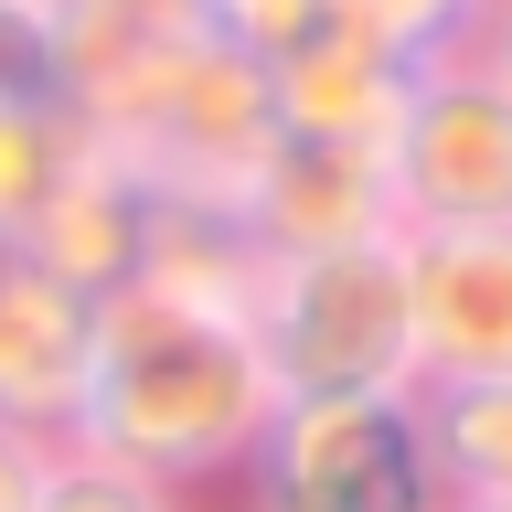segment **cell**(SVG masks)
<instances>
[{"label": "cell", "instance_id": "cell-13", "mask_svg": "<svg viewBox=\"0 0 512 512\" xmlns=\"http://www.w3.org/2000/svg\"><path fill=\"white\" fill-rule=\"evenodd\" d=\"M86 150H96V128L75 118L54 86H11L0 96V235H22Z\"/></svg>", "mask_w": 512, "mask_h": 512}, {"label": "cell", "instance_id": "cell-4", "mask_svg": "<svg viewBox=\"0 0 512 512\" xmlns=\"http://www.w3.org/2000/svg\"><path fill=\"white\" fill-rule=\"evenodd\" d=\"M235 480L256 512H448L427 470V427H416V384L406 395H278Z\"/></svg>", "mask_w": 512, "mask_h": 512}, {"label": "cell", "instance_id": "cell-19", "mask_svg": "<svg viewBox=\"0 0 512 512\" xmlns=\"http://www.w3.org/2000/svg\"><path fill=\"white\" fill-rule=\"evenodd\" d=\"M448 512H512V502H448Z\"/></svg>", "mask_w": 512, "mask_h": 512}, {"label": "cell", "instance_id": "cell-18", "mask_svg": "<svg viewBox=\"0 0 512 512\" xmlns=\"http://www.w3.org/2000/svg\"><path fill=\"white\" fill-rule=\"evenodd\" d=\"M459 64H480V75H491V86L512 96V0H491V11H480L470 32H459Z\"/></svg>", "mask_w": 512, "mask_h": 512}, {"label": "cell", "instance_id": "cell-6", "mask_svg": "<svg viewBox=\"0 0 512 512\" xmlns=\"http://www.w3.org/2000/svg\"><path fill=\"white\" fill-rule=\"evenodd\" d=\"M406 246V331L416 384H491L512 374V224H438Z\"/></svg>", "mask_w": 512, "mask_h": 512}, {"label": "cell", "instance_id": "cell-2", "mask_svg": "<svg viewBox=\"0 0 512 512\" xmlns=\"http://www.w3.org/2000/svg\"><path fill=\"white\" fill-rule=\"evenodd\" d=\"M256 352H267L278 395H406L416 384L406 246L395 235H352V246L267 256Z\"/></svg>", "mask_w": 512, "mask_h": 512}, {"label": "cell", "instance_id": "cell-17", "mask_svg": "<svg viewBox=\"0 0 512 512\" xmlns=\"http://www.w3.org/2000/svg\"><path fill=\"white\" fill-rule=\"evenodd\" d=\"M43 459H54V438H32V427H11V416H0V512H32Z\"/></svg>", "mask_w": 512, "mask_h": 512}, {"label": "cell", "instance_id": "cell-3", "mask_svg": "<svg viewBox=\"0 0 512 512\" xmlns=\"http://www.w3.org/2000/svg\"><path fill=\"white\" fill-rule=\"evenodd\" d=\"M96 150H118L128 171H150L160 192H214L235 203L246 160L278 139L267 118V64H246L224 32H192L171 54H150L128 86H107L86 107Z\"/></svg>", "mask_w": 512, "mask_h": 512}, {"label": "cell", "instance_id": "cell-7", "mask_svg": "<svg viewBox=\"0 0 512 512\" xmlns=\"http://www.w3.org/2000/svg\"><path fill=\"white\" fill-rule=\"evenodd\" d=\"M235 224L267 256H310V246H352V235H395L384 203V150H342V139H267L235 182Z\"/></svg>", "mask_w": 512, "mask_h": 512}, {"label": "cell", "instance_id": "cell-11", "mask_svg": "<svg viewBox=\"0 0 512 512\" xmlns=\"http://www.w3.org/2000/svg\"><path fill=\"white\" fill-rule=\"evenodd\" d=\"M192 32H214L203 0H43V64H54V96L75 118Z\"/></svg>", "mask_w": 512, "mask_h": 512}, {"label": "cell", "instance_id": "cell-10", "mask_svg": "<svg viewBox=\"0 0 512 512\" xmlns=\"http://www.w3.org/2000/svg\"><path fill=\"white\" fill-rule=\"evenodd\" d=\"M406 75H416V64L363 54V43H342V32H320V43H299V54L267 64V118H278L288 139L384 150V139H395V107H406Z\"/></svg>", "mask_w": 512, "mask_h": 512}, {"label": "cell", "instance_id": "cell-15", "mask_svg": "<svg viewBox=\"0 0 512 512\" xmlns=\"http://www.w3.org/2000/svg\"><path fill=\"white\" fill-rule=\"evenodd\" d=\"M32 512H192V502H171L160 480H139V470H118V459H96V448L54 438V459L32 480Z\"/></svg>", "mask_w": 512, "mask_h": 512}, {"label": "cell", "instance_id": "cell-5", "mask_svg": "<svg viewBox=\"0 0 512 512\" xmlns=\"http://www.w3.org/2000/svg\"><path fill=\"white\" fill-rule=\"evenodd\" d=\"M384 203H395V235L512 224V96L480 64L438 54L406 75V107L384 139Z\"/></svg>", "mask_w": 512, "mask_h": 512}, {"label": "cell", "instance_id": "cell-8", "mask_svg": "<svg viewBox=\"0 0 512 512\" xmlns=\"http://www.w3.org/2000/svg\"><path fill=\"white\" fill-rule=\"evenodd\" d=\"M86 342H96V310L22 235H0V416L32 438H64V416L86 395Z\"/></svg>", "mask_w": 512, "mask_h": 512}, {"label": "cell", "instance_id": "cell-9", "mask_svg": "<svg viewBox=\"0 0 512 512\" xmlns=\"http://www.w3.org/2000/svg\"><path fill=\"white\" fill-rule=\"evenodd\" d=\"M150 214H160V182H150V171H128L118 150H86V160L54 182V203L22 224V246L96 310V299H118V288L139 278V256H150Z\"/></svg>", "mask_w": 512, "mask_h": 512}, {"label": "cell", "instance_id": "cell-20", "mask_svg": "<svg viewBox=\"0 0 512 512\" xmlns=\"http://www.w3.org/2000/svg\"><path fill=\"white\" fill-rule=\"evenodd\" d=\"M246 512H256V502H246Z\"/></svg>", "mask_w": 512, "mask_h": 512}, {"label": "cell", "instance_id": "cell-12", "mask_svg": "<svg viewBox=\"0 0 512 512\" xmlns=\"http://www.w3.org/2000/svg\"><path fill=\"white\" fill-rule=\"evenodd\" d=\"M438 502H512V374L491 384H416Z\"/></svg>", "mask_w": 512, "mask_h": 512}, {"label": "cell", "instance_id": "cell-16", "mask_svg": "<svg viewBox=\"0 0 512 512\" xmlns=\"http://www.w3.org/2000/svg\"><path fill=\"white\" fill-rule=\"evenodd\" d=\"M203 11H214V32L246 64H278V54H299V43L331 32V0H203Z\"/></svg>", "mask_w": 512, "mask_h": 512}, {"label": "cell", "instance_id": "cell-1", "mask_svg": "<svg viewBox=\"0 0 512 512\" xmlns=\"http://www.w3.org/2000/svg\"><path fill=\"white\" fill-rule=\"evenodd\" d=\"M278 416V374L256 352V320L235 310H192L171 288L128 278L118 299H96V342H86V395L64 416V438L118 459V470L160 480L171 502L214 491L246 470V448Z\"/></svg>", "mask_w": 512, "mask_h": 512}, {"label": "cell", "instance_id": "cell-14", "mask_svg": "<svg viewBox=\"0 0 512 512\" xmlns=\"http://www.w3.org/2000/svg\"><path fill=\"white\" fill-rule=\"evenodd\" d=\"M480 11L491 0H331V32L363 43V54H395V64H438V54H459V32Z\"/></svg>", "mask_w": 512, "mask_h": 512}]
</instances>
